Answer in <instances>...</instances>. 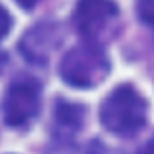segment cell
I'll return each mask as SVG.
<instances>
[{"label":"cell","instance_id":"cell-2","mask_svg":"<svg viewBox=\"0 0 154 154\" xmlns=\"http://www.w3.org/2000/svg\"><path fill=\"white\" fill-rule=\"evenodd\" d=\"M111 72V62L96 44H80L69 49L60 60V76L76 89H91L102 84Z\"/></svg>","mask_w":154,"mask_h":154},{"label":"cell","instance_id":"cell-8","mask_svg":"<svg viewBox=\"0 0 154 154\" xmlns=\"http://www.w3.org/2000/svg\"><path fill=\"white\" fill-rule=\"evenodd\" d=\"M9 27H11V17H9V13L2 6H0V40L8 35Z\"/></svg>","mask_w":154,"mask_h":154},{"label":"cell","instance_id":"cell-10","mask_svg":"<svg viewBox=\"0 0 154 154\" xmlns=\"http://www.w3.org/2000/svg\"><path fill=\"white\" fill-rule=\"evenodd\" d=\"M15 2L20 6V8H24V9H33L40 0H15Z\"/></svg>","mask_w":154,"mask_h":154},{"label":"cell","instance_id":"cell-3","mask_svg":"<svg viewBox=\"0 0 154 154\" xmlns=\"http://www.w3.org/2000/svg\"><path fill=\"white\" fill-rule=\"evenodd\" d=\"M42 87L35 78L15 80L4 96V120L9 127L20 129L29 125L40 111Z\"/></svg>","mask_w":154,"mask_h":154},{"label":"cell","instance_id":"cell-4","mask_svg":"<svg viewBox=\"0 0 154 154\" xmlns=\"http://www.w3.org/2000/svg\"><path fill=\"white\" fill-rule=\"evenodd\" d=\"M118 18L114 0H78L72 13V22L78 33L91 44H96L111 31Z\"/></svg>","mask_w":154,"mask_h":154},{"label":"cell","instance_id":"cell-9","mask_svg":"<svg viewBox=\"0 0 154 154\" xmlns=\"http://www.w3.org/2000/svg\"><path fill=\"white\" fill-rule=\"evenodd\" d=\"M51 154H93V152H82L80 149H76L72 145H62V147L54 149Z\"/></svg>","mask_w":154,"mask_h":154},{"label":"cell","instance_id":"cell-1","mask_svg":"<svg viewBox=\"0 0 154 154\" xmlns=\"http://www.w3.org/2000/svg\"><path fill=\"white\" fill-rule=\"evenodd\" d=\"M149 116L147 100L131 85L123 84L111 91L100 105L102 125L118 136H132L143 129Z\"/></svg>","mask_w":154,"mask_h":154},{"label":"cell","instance_id":"cell-7","mask_svg":"<svg viewBox=\"0 0 154 154\" xmlns=\"http://www.w3.org/2000/svg\"><path fill=\"white\" fill-rule=\"evenodd\" d=\"M138 17L154 33V0H138Z\"/></svg>","mask_w":154,"mask_h":154},{"label":"cell","instance_id":"cell-6","mask_svg":"<svg viewBox=\"0 0 154 154\" xmlns=\"http://www.w3.org/2000/svg\"><path fill=\"white\" fill-rule=\"evenodd\" d=\"M62 107H58L56 111V120L60 125L63 127H74L78 129L80 127V118L84 116V109L78 105H71V103H60Z\"/></svg>","mask_w":154,"mask_h":154},{"label":"cell","instance_id":"cell-5","mask_svg":"<svg viewBox=\"0 0 154 154\" xmlns=\"http://www.w3.org/2000/svg\"><path fill=\"white\" fill-rule=\"evenodd\" d=\"M62 44V31L54 22H40L33 26L20 40L18 49L31 63H45L51 53Z\"/></svg>","mask_w":154,"mask_h":154}]
</instances>
